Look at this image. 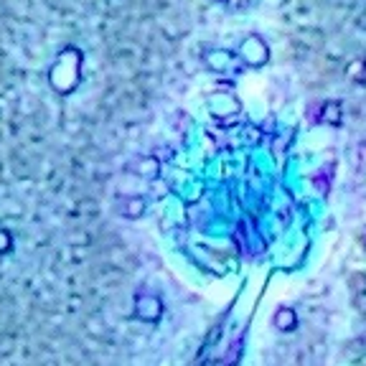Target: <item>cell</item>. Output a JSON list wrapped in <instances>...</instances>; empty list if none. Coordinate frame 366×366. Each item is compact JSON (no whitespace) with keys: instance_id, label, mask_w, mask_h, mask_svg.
Returning a JSON list of instances; mask_svg holds the SVG:
<instances>
[{"instance_id":"obj_12","label":"cell","mask_w":366,"mask_h":366,"mask_svg":"<svg viewBox=\"0 0 366 366\" xmlns=\"http://www.w3.org/2000/svg\"><path fill=\"white\" fill-rule=\"evenodd\" d=\"M364 247H366V244H364Z\"/></svg>"},{"instance_id":"obj_5","label":"cell","mask_w":366,"mask_h":366,"mask_svg":"<svg viewBox=\"0 0 366 366\" xmlns=\"http://www.w3.org/2000/svg\"><path fill=\"white\" fill-rule=\"evenodd\" d=\"M209 110L214 118L227 120V118H232V115H239V112H242V105H239V99H236L234 94L214 92V94H209Z\"/></svg>"},{"instance_id":"obj_3","label":"cell","mask_w":366,"mask_h":366,"mask_svg":"<svg viewBox=\"0 0 366 366\" xmlns=\"http://www.w3.org/2000/svg\"><path fill=\"white\" fill-rule=\"evenodd\" d=\"M239 61L249 69H260L270 61V51H267V44L260 39V36H247L239 46Z\"/></svg>"},{"instance_id":"obj_11","label":"cell","mask_w":366,"mask_h":366,"mask_svg":"<svg viewBox=\"0 0 366 366\" xmlns=\"http://www.w3.org/2000/svg\"><path fill=\"white\" fill-rule=\"evenodd\" d=\"M219 3H222V0H219Z\"/></svg>"},{"instance_id":"obj_9","label":"cell","mask_w":366,"mask_h":366,"mask_svg":"<svg viewBox=\"0 0 366 366\" xmlns=\"http://www.w3.org/2000/svg\"><path fill=\"white\" fill-rule=\"evenodd\" d=\"M137 173L145 178H153L158 176V163H156V158H143V160H137Z\"/></svg>"},{"instance_id":"obj_8","label":"cell","mask_w":366,"mask_h":366,"mask_svg":"<svg viewBox=\"0 0 366 366\" xmlns=\"http://www.w3.org/2000/svg\"><path fill=\"white\" fill-rule=\"evenodd\" d=\"M145 209H148V201L143 196H125L120 201V214L125 219H140L145 214Z\"/></svg>"},{"instance_id":"obj_2","label":"cell","mask_w":366,"mask_h":366,"mask_svg":"<svg viewBox=\"0 0 366 366\" xmlns=\"http://www.w3.org/2000/svg\"><path fill=\"white\" fill-rule=\"evenodd\" d=\"M132 313H135L137 320H143V323H158L165 313L163 298L151 293V290H137L135 303H132Z\"/></svg>"},{"instance_id":"obj_1","label":"cell","mask_w":366,"mask_h":366,"mask_svg":"<svg viewBox=\"0 0 366 366\" xmlns=\"http://www.w3.org/2000/svg\"><path fill=\"white\" fill-rule=\"evenodd\" d=\"M82 64H84V56L74 46H66L64 51H59L56 61L49 69L51 89L59 92V94H72L82 82Z\"/></svg>"},{"instance_id":"obj_7","label":"cell","mask_w":366,"mask_h":366,"mask_svg":"<svg viewBox=\"0 0 366 366\" xmlns=\"http://www.w3.org/2000/svg\"><path fill=\"white\" fill-rule=\"evenodd\" d=\"M318 122L331 125V127H341L343 125V105H341L339 99H328V102L320 105Z\"/></svg>"},{"instance_id":"obj_6","label":"cell","mask_w":366,"mask_h":366,"mask_svg":"<svg viewBox=\"0 0 366 366\" xmlns=\"http://www.w3.org/2000/svg\"><path fill=\"white\" fill-rule=\"evenodd\" d=\"M272 326L277 328L280 334H293L295 328H298V313H295V308L290 305L277 308L272 313Z\"/></svg>"},{"instance_id":"obj_4","label":"cell","mask_w":366,"mask_h":366,"mask_svg":"<svg viewBox=\"0 0 366 366\" xmlns=\"http://www.w3.org/2000/svg\"><path fill=\"white\" fill-rule=\"evenodd\" d=\"M203 61H206V66L216 74H236L244 66L242 61H239V56L227 51V49H211V51H206Z\"/></svg>"},{"instance_id":"obj_10","label":"cell","mask_w":366,"mask_h":366,"mask_svg":"<svg viewBox=\"0 0 366 366\" xmlns=\"http://www.w3.org/2000/svg\"><path fill=\"white\" fill-rule=\"evenodd\" d=\"M11 249H13V234L0 227V255H8Z\"/></svg>"}]
</instances>
